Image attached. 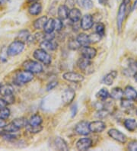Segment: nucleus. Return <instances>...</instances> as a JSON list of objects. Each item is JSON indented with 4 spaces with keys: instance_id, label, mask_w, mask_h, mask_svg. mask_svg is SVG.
<instances>
[{
    "instance_id": "1",
    "label": "nucleus",
    "mask_w": 137,
    "mask_h": 151,
    "mask_svg": "<svg viewBox=\"0 0 137 151\" xmlns=\"http://www.w3.org/2000/svg\"><path fill=\"white\" fill-rule=\"evenodd\" d=\"M34 78V73L25 70V71H20L18 72L14 78V82L16 84H25V83L31 82Z\"/></svg>"
},
{
    "instance_id": "2",
    "label": "nucleus",
    "mask_w": 137,
    "mask_h": 151,
    "mask_svg": "<svg viewBox=\"0 0 137 151\" xmlns=\"http://www.w3.org/2000/svg\"><path fill=\"white\" fill-rule=\"evenodd\" d=\"M24 49V43L20 40L13 41L8 47L7 54L11 57L18 55L21 54Z\"/></svg>"
},
{
    "instance_id": "3",
    "label": "nucleus",
    "mask_w": 137,
    "mask_h": 151,
    "mask_svg": "<svg viewBox=\"0 0 137 151\" xmlns=\"http://www.w3.org/2000/svg\"><path fill=\"white\" fill-rule=\"evenodd\" d=\"M130 0H123L122 2V3L121 4L120 8H119L117 18V24L119 32H121V28H122L123 22L124 21L125 15H126V7H127L128 4H130Z\"/></svg>"
},
{
    "instance_id": "4",
    "label": "nucleus",
    "mask_w": 137,
    "mask_h": 151,
    "mask_svg": "<svg viewBox=\"0 0 137 151\" xmlns=\"http://www.w3.org/2000/svg\"><path fill=\"white\" fill-rule=\"evenodd\" d=\"M34 57L37 60H38L39 62L45 65H49L52 62L50 55L42 48L41 49H37L34 52Z\"/></svg>"
},
{
    "instance_id": "5",
    "label": "nucleus",
    "mask_w": 137,
    "mask_h": 151,
    "mask_svg": "<svg viewBox=\"0 0 137 151\" xmlns=\"http://www.w3.org/2000/svg\"><path fill=\"white\" fill-rule=\"evenodd\" d=\"M23 66L26 70L32 73H40L43 71V66L39 62L28 60L24 62Z\"/></svg>"
},
{
    "instance_id": "6",
    "label": "nucleus",
    "mask_w": 137,
    "mask_h": 151,
    "mask_svg": "<svg viewBox=\"0 0 137 151\" xmlns=\"http://www.w3.org/2000/svg\"><path fill=\"white\" fill-rule=\"evenodd\" d=\"M75 131L79 135H82V136L88 135L91 132L89 129V123L85 121H82L79 122L75 126Z\"/></svg>"
},
{
    "instance_id": "7",
    "label": "nucleus",
    "mask_w": 137,
    "mask_h": 151,
    "mask_svg": "<svg viewBox=\"0 0 137 151\" xmlns=\"http://www.w3.org/2000/svg\"><path fill=\"white\" fill-rule=\"evenodd\" d=\"M108 135L113 140H117L121 144H125L126 142V139H127L124 134H123L122 132H121L117 129H115V128H112V129L109 130Z\"/></svg>"
},
{
    "instance_id": "8",
    "label": "nucleus",
    "mask_w": 137,
    "mask_h": 151,
    "mask_svg": "<svg viewBox=\"0 0 137 151\" xmlns=\"http://www.w3.org/2000/svg\"><path fill=\"white\" fill-rule=\"evenodd\" d=\"M62 77H63L64 79L67 80V81L75 83H81V82H82L84 80L83 76L74 72L65 73L63 74V76H62Z\"/></svg>"
},
{
    "instance_id": "9",
    "label": "nucleus",
    "mask_w": 137,
    "mask_h": 151,
    "mask_svg": "<svg viewBox=\"0 0 137 151\" xmlns=\"http://www.w3.org/2000/svg\"><path fill=\"white\" fill-rule=\"evenodd\" d=\"M94 25V19L93 17L91 15H85L84 16H82V19H81L80 26L81 28L84 31H87V30L91 29Z\"/></svg>"
},
{
    "instance_id": "10",
    "label": "nucleus",
    "mask_w": 137,
    "mask_h": 151,
    "mask_svg": "<svg viewBox=\"0 0 137 151\" xmlns=\"http://www.w3.org/2000/svg\"><path fill=\"white\" fill-rule=\"evenodd\" d=\"M75 92L72 88H66L62 94V100L65 105H69L75 99Z\"/></svg>"
},
{
    "instance_id": "11",
    "label": "nucleus",
    "mask_w": 137,
    "mask_h": 151,
    "mask_svg": "<svg viewBox=\"0 0 137 151\" xmlns=\"http://www.w3.org/2000/svg\"><path fill=\"white\" fill-rule=\"evenodd\" d=\"M106 128V124L101 121H95L89 123L90 131L92 133H100Z\"/></svg>"
},
{
    "instance_id": "12",
    "label": "nucleus",
    "mask_w": 137,
    "mask_h": 151,
    "mask_svg": "<svg viewBox=\"0 0 137 151\" xmlns=\"http://www.w3.org/2000/svg\"><path fill=\"white\" fill-rule=\"evenodd\" d=\"M92 146V140L88 137H83L78 140L76 143V147L79 150H87Z\"/></svg>"
},
{
    "instance_id": "13",
    "label": "nucleus",
    "mask_w": 137,
    "mask_h": 151,
    "mask_svg": "<svg viewBox=\"0 0 137 151\" xmlns=\"http://www.w3.org/2000/svg\"><path fill=\"white\" fill-rule=\"evenodd\" d=\"M81 54H82V57L91 60L95 57L97 54V50L94 47H82L81 48Z\"/></svg>"
},
{
    "instance_id": "14",
    "label": "nucleus",
    "mask_w": 137,
    "mask_h": 151,
    "mask_svg": "<svg viewBox=\"0 0 137 151\" xmlns=\"http://www.w3.org/2000/svg\"><path fill=\"white\" fill-rule=\"evenodd\" d=\"M81 16H82V12H81L80 10L79 9H76V8H72L69 12L68 18L70 19L71 22L76 23L81 19Z\"/></svg>"
},
{
    "instance_id": "15",
    "label": "nucleus",
    "mask_w": 137,
    "mask_h": 151,
    "mask_svg": "<svg viewBox=\"0 0 137 151\" xmlns=\"http://www.w3.org/2000/svg\"><path fill=\"white\" fill-rule=\"evenodd\" d=\"M53 145H54L55 149L58 150H68L69 147H68L66 141L62 139L61 137H56L53 140Z\"/></svg>"
},
{
    "instance_id": "16",
    "label": "nucleus",
    "mask_w": 137,
    "mask_h": 151,
    "mask_svg": "<svg viewBox=\"0 0 137 151\" xmlns=\"http://www.w3.org/2000/svg\"><path fill=\"white\" fill-rule=\"evenodd\" d=\"M117 76V72L115 70H113L109 73L107 74L102 79V83L107 86H111Z\"/></svg>"
},
{
    "instance_id": "17",
    "label": "nucleus",
    "mask_w": 137,
    "mask_h": 151,
    "mask_svg": "<svg viewBox=\"0 0 137 151\" xmlns=\"http://www.w3.org/2000/svg\"><path fill=\"white\" fill-rule=\"evenodd\" d=\"M40 47L45 50H55L57 48V43L53 41H44L40 42Z\"/></svg>"
},
{
    "instance_id": "18",
    "label": "nucleus",
    "mask_w": 137,
    "mask_h": 151,
    "mask_svg": "<svg viewBox=\"0 0 137 151\" xmlns=\"http://www.w3.org/2000/svg\"><path fill=\"white\" fill-rule=\"evenodd\" d=\"M28 12L31 15H38L42 12V6L38 2H34L31 5L28 9Z\"/></svg>"
},
{
    "instance_id": "19",
    "label": "nucleus",
    "mask_w": 137,
    "mask_h": 151,
    "mask_svg": "<svg viewBox=\"0 0 137 151\" xmlns=\"http://www.w3.org/2000/svg\"><path fill=\"white\" fill-rule=\"evenodd\" d=\"M124 92L123 91V89L120 87H116V88H113L111 90L110 93V96L115 100H119L121 99L123 96Z\"/></svg>"
},
{
    "instance_id": "20",
    "label": "nucleus",
    "mask_w": 137,
    "mask_h": 151,
    "mask_svg": "<svg viewBox=\"0 0 137 151\" xmlns=\"http://www.w3.org/2000/svg\"><path fill=\"white\" fill-rule=\"evenodd\" d=\"M91 64V60L87 59V58H85V57H82L81 58H79L78 62H77V65L79 66V68L80 70H85L86 69H88Z\"/></svg>"
},
{
    "instance_id": "21",
    "label": "nucleus",
    "mask_w": 137,
    "mask_h": 151,
    "mask_svg": "<svg viewBox=\"0 0 137 151\" xmlns=\"http://www.w3.org/2000/svg\"><path fill=\"white\" fill-rule=\"evenodd\" d=\"M137 92L134 89L133 87L130 86H128L125 88L124 90V95L126 96V99L130 100H134L136 99V97Z\"/></svg>"
},
{
    "instance_id": "22",
    "label": "nucleus",
    "mask_w": 137,
    "mask_h": 151,
    "mask_svg": "<svg viewBox=\"0 0 137 151\" xmlns=\"http://www.w3.org/2000/svg\"><path fill=\"white\" fill-rule=\"evenodd\" d=\"M69 8L66 6H60L58 8V17L60 20H65L68 19V15H69Z\"/></svg>"
},
{
    "instance_id": "23",
    "label": "nucleus",
    "mask_w": 137,
    "mask_h": 151,
    "mask_svg": "<svg viewBox=\"0 0 137 151\" xmlns=\"http://www.w3.org/2000/svg\"><path fill=\"white\" fill-rule=\"evenodd\" d=\"M76 40L78 41L79 44L82 47L88 46L90 44L89 36L85 33H81L80 35H78Z\"/></svg>"
},
{
    "instance_id": "24",
    "label": "nucleus",
    "mask_w": 137,
    "mask_h": 151,
    "mask_svg": "<svg viewBox=\"0 0 137 151\" xmlns=\"http://www.w3.org/2000/svg\"><path fill=\"white\" fill-rule=\"evenodd\" d=\"M47 22V16H42L39 18L38 19H37L34 22V27L35 28V29L40 30L44 29V27L45 25L46 22Z\"/></svg>"
},
{
    "instance_id": "25",
    "label": "nucleus",
    "mask_w": 137,
    "mask_h": 151,
    "mask_svg": "<svg viewBox=\"0 0 137 151\" xmlns=\"http://www.w3.org/2000/svg\"><path fill=\"white\" fill-rule=\"evenodd\" d=\"M43 122V118L39 114H34L31 116L28 121V124L31 126H38L40 125Z\"/></svg>"
},
{
    "instance_id": "26",
    "label": "nucleus",
    "mask_w": 137,
    "mask_h": 151,
    "mask_svg": "<svg viewBox=\"0 0 137 151\" xmlns=\"http://www.w3.org/2000/svg\"><path fill=\"white\" fill-rule=\"evenodd\" d=\"M124 126L128 131H134L137 128V123L134 119H126L124 121Z\"/></svg>"
},
{
    "instance_id": "27",
    "label": "nucleus",
    "mask_w": 137,
    "mask_h": 151,
    "mask_svg": "<svg viewBox=\"0 0 137 151\" xmlns=\"http://www.w3.org/2000/svg\"><path fill=\"white\" fill-rule=\"evenodd\" d=\"M76 2L79 7L84 9H91L94 5L92 0H77Z\"/></svg>"
},
{
    "instance_id": "28",
    "label": "nucleus",
    "mask_w": 137,
    "mask_h": 151,
    "mask_svg": "<svg viewBox=\"0 0 137 151\" xmlns=\"http://www.w3.org/2000/svg\"><path fill=\"white\" fill-rule=\"evenodd\" d=\"M44 32L46 33H53L55 30V20L53 19H49L46 22L44 27Z\"/></svg>"
},
{
    "instance_id": "29",
    "label": "nucleus",
    "mask_w": 137,
    "mask_h": 151,
    "mask_svg": "<svg viewBox=\"0 0 137 151\" xmlns=\"http://www.w3.org/2000/svg\"><path fill=\"white\" fill-rule=\"evenodd\" d=\"M11 122H12L17 127H18L19 129H21L22 127H26V126L28 124V121L24 118H15V119L13 120Z\"/></svg>"
},
{
    "instance_id": "30",
    "label": "nucleus",
    "mask_w": 137,
    "mask_h": 151,
    "mask_svg": "<svg viewBox=\"0 0 137 151\" xmlns=\"http://www.w3.org/2000/svg\"><path fill=\"white\" fill-rule=\"evenodd\" d=\"M96 97L101 101H104L110 97V93L107 88H101L100 91L97 92Z\"/></svg>"
},
{
    "instance_id": "31",
    "label": "nucleus",
    "mask_w": 137,
    "mask_h": 151,
    "mask_svg": "<svg viewBox=\"0 0 137 151\" xmlns=\"http://www.w3.org/2000/svg\"><path fill=\"white\" fill-rule=\"evenodd\" d=\"M13 94V88L10 85H2L1 87V90H0V95L3 96V97L9 95Z\"/></svg>"
},
{
    "instance_id": "32",
    "label": "nucleus",
    "mask_w": 137,
    "mask_h": 151,
    "mask_svg": "<svg viewBox=\"0 0 137 151\" xmlns=\"http://www.w3.org/2000/svg\"><path fill=\"white\" fill-rule=\"evenodd\" d=\"M20 129H19L18 127H17L12 122H11V123L9 124H6V125L3 127L4 131H6V132L9 133H12V134L13 133L17 132V131H18Z\"/></svg>"
},
{
    "instance_id": "33",
    "label": "nucleus",
    "mask_w": 137,
    "mask_h": 151,
    "mask_svg": "<svg viewBox=\"0 0 137 151\" xmlns=\"http://www.w3.org/2000/svg\"><path fill=\"white\" fill-rule=\"evenodd\" d=\"M26 129L28 132L32 133V134H37V133H40L43 130V127L40 125L38 126H31L27 124L26 126Z\"/></svg>"
},
{
    "instance_id": "34",
    "label": "nucleus",
    "mask_w": 137,
    "mask_h": 151,
    "mask_svg": "<svg viewBox=\"0 0 137 151\" xmlns=\"http://www.w3.org/2000/svg\"><path fill=\"white\" fill-rule=\"evenodd\" d=\"M89 36V41H90V44H95V43H98L100 41V39L102 37L101 35H100L99 34H98L97 32H95V33H92Z\"/></svg>"
},
{
    "instance_id": "35",
    "label": "nucleus",
    "mask_w": 137,
    "mask_h": 151,
    "mask_svg": "<svg viewBox=\"0 0 137 151\" xmlns=\"http://www.w3.org/2000/svg\"><path fill=\"white\" fill-rule=\"evenodd\" d=\"M30 36H31V35H30V33L28 32V31H25V30L22 31L20 33L18 34V38H19V40L24 43L25 42V41H28V38L30 37Z\"/></svg>"
},
{
    "instance_id": "36",
    "label": "nucleus",
    "mask_w": 137,
    "mask_h": 151,
    "mask_svg": "<svg viewBox=\"0 0 137 151\" xmlns=\"http://www.w3.org/2000/svg\"><path fill=\"white\" fill-rule=\"evenodd\" d=\"M121 107L124 109H130L133 107V103L132 102L131 100L126 99H123L121 101Z\"/></svg>"
},
{
    "instance_id": "37",
    "label": "nucleus",
    "mask_w": 137,
    "mask_h": 151,
    "mask_svg": "<svg viewBox=\"0 0 137 151\" xmlns=\"http://www.w3.org/2000/svg\"><path fill=\"white\" fill-rule=\"evenodd\" d=\"M95 32L103 37L104 35V32H105V26H104V24L101 22H98L96 27H95Z\"/></svg>"
},
{
    "instance_id": "38",
    "label": "nucleus",
    "mask_w": 137,
    "mask_h": 151,
    "mask_svg": "<svg viewBox=\"0 0 137 151\" xmlns=\"http://www.w3.org/2000/svg\"><path fill=\"white\" fill-rule=\"evenodd\" d=\"M68 46H69V48L71 49V50H78L79 48H80L81 45L79 44V42H78L77 40L72 39L71 41H70L69 44H68Z\"/></svg>"
},
{
    "instance_id": "39",
    "label": "nucleus",
    "mask_w": 137,
    "mask_h": 151,
    "mask_svg": "<svg viewBox=\"0 0 137 151\" xmlns=\"http://www.w3.org/2000/svg\"><path fill=\"white\" fill-rule=\"evenodd\" d=\"M10 116V110L8 108H3L0 109V118L3 119H7Z\"/></svg>"
},
{
    "instance_id": "40",
    "label": "nucleus",
    "mask_w": 137,
    "mask_h": 151,
    "mask_svg": "<svg viewBox=\"0 0 137 151\" xmlns=\"http://www.w3.org/2000/svg\"><path fill=\"white\" fill-rule=\"evenodd\" d=\"M108 114H109V111H108L107 109H100V110L98 111L97 114H96V117L101 119V118H106V117L108 115Z\"/></svg>"
},
{
    "instance_id": "41",
    "label": "nucleus",
    "mask_w": 137,
    "mask_h": 151,
    "mask_svg": "<svg viewBox=\"0 0 137 151\" xmlns=\"http://www.w3.org/2000/svg\"><path fill=\"white\" fill-rule=\"evenodd\" d=\"M55 20V30L57 32H60L62 29V27H63V24H62V20H60V19H54Z\"/></svg>"
},
{
    "instance_id": "42",
    "label": "nucleus",
    "mask_w": 137,
    "mask_h": 151,
    "mask_svg": "<svg viewBox=\"0 0 137 151\" xmlns=\"http://www.w3.org/2000/svg\"><path fill=\"white\" fill-rule=\"evenodd\" d=\"M127 148L129 150L137 151V140H132V141H130L129 144H128Z\"/></svg>"
},
{
    "instance_id": "43",
    "label": "nucleus",
    "mask_w": 137,
    "mask_h": 151,
    "mask_svg": "<svg viewBox=\"0 0 137 151\" xmlns=\"http://www.w3.org/2000/svg\"><path fill=\"white\" fill-rule=\"evenodd\" d=\"M57 84H58V83H57V81L50 82V83H49V84L47 85V91H49V90H52V89H53L55 87L57 86Z\"/></svg>"
},
{
    "instance_id": "44",
    "label": "nucleus",
    "mask_w": 137,
    "mask_h": 151,
    "mask_svg": "<svg viewBox=\"0 0 137 151\" xmlns=\"http://www.w3.org/2000/svg\"><path fill=\"white\" fill-rule=\"evenodd\" d=\"M7 102L6 101V100L4 99H0V109H3V108L6 107V105H7Z\"/></svg>"
},
{
    "instance_id": "45",
    "label": "nucleus",
    "mask_w": 137,
    "mask_h": 151,
    "mask_svg": "<svg viewBox=\"0 0 137 151\" xmlns=\"http://www.w3.org/2000/svg\"><path fill=\"white\" fill-rule=\"evenodd\" d=\"M71 110H72V117L75 116V114H76V113H77V110H78V109H77V105H73L72 107Z\"/></svg>"
},
{
    "instance_id": "46",
    "label": "nucleus",
    "mask_w": 137,
    "mask_h": 151,
    "mask_svg": "<svg viewBox=\"0 0 137 151\" xmlns=\"http://www.w3.org/2000/svg\"><path fill=\"white\" fill-rule=\"evenodd\" d=\"M6 125V122L5 119L0 118V128H3Z\"/></svg>"
},
{
    "instance_id": "47",
    "label": "nucleus",
    "mask_w": 137,
    "mask_h": 151,
    "mask_svg": "<svg viewBox=\"0 0 137 151\" xmlns=\"http://www.w3.org/2000/svg\"><path fill=\"white\" fill-rule=\"evenodd\" d=\"M108 1H109V0H98L99 3H100V5H103V6H106L107 4L108 3Z\"/></svg>"
},
{
    "instance_id": "48",
    "label": "nucleus",
    "mask_w": 137,
    "mask_h": 151,
    "mask_svg": "<svg viewBox=\"0 0 137 151\" xmlns=\"http://www.w3.org/2000/svg\"><path fill=\"white\" fill-rule=\"evenodd\" d=\"M134 79H135L136 82L137 83V72L135 73V74H134Z\"/></svg>"
},
{
    "instance_id": "49",
    "label": "nucleus",
    "mask_w": 137,
    "mask_h": 151,
    "mask_svg": "<svg viewBox=\"0 0 137 151\" xmlns=\"http://www.w3.org/2000/svg\"><path fill=\"white\" fill-rule=\"evenodd\" d=\"M7 0H0V4H3L6 2Z\"/></svg>"
},
{
    "instance_id": "50",
    "label": "nucleus",
    "mask_w": 137,
    "mask_h": 151,
    "mask_svg": "<svg viewBox=\"0 0 137 151\" xmlns=\"http://www.w3.org/2000/svg\"><path fill=\"white\" fill-rule=\"evenodd\" d=\"M29 2H34V1H36V0H28Z\"/></svg>"
},
{
    "instance_id": "51",
    "label": "nucleus",
    "mask_w": 137,
    "mask_h": 151,
    "mask_svg": "<svg viewBox=\"0 0 137 151\" xmlns=\"http://www.w3.org/2000/svg\"><path fill=\"white\" fill-rule=\"evenodd\" d=\"M136 101H137V94H136Z\"/></svg>"
},
{
    "instance_id": "52",
    "label": "nucleus",
    "mask_w": 137,
    "mask_h": 151,
    "mask_svg": "<svg viewBox=\"0 0 137 151\" xmlns=\"http://www.w3.org/2000/svg\"><path fill=\"white\" fill-rule=\"evenodd\" d=\"M136 114H137V111H136Z\"/></svg>"
}]
</instances>
